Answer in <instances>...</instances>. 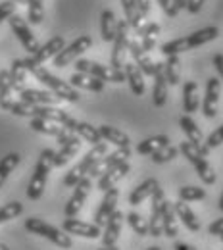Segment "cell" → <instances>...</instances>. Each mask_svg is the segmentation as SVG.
<instances>
[{"instance_id":"1","label":"cell","mask_w":223,"mask_h":250,"mask_svg":"<svg viewBox=\"0 0 223 250\" xmlns=\"http://www.w3.org/2000/svg\"><path fill=\"white\" fill-rule=\"evenodd\" d=\"M220 29L218 27H204V29H198V31L191 33L187 37H181V39H173V41H167L165 44H162V54L163 56H179L181 52H187L192 50L196 46H202L214 39H218Z\"/></svg>"},{"instance_id":"2","label":"cell","mask_w":223,"mask_h":250,"mask_svg":"<svg viewBox=\"0 0 223 250\" xmlns=\"http://www.w3.org/2000/svg\"><path fill=\"white\" fill-rule=\"evenodd\" d=\"M52 160H54V150L52 148H44L41 152V156L35 164V171H33V177L29 181V187H27V198L29 200H39L42 196L46 181H48V173L54 167Z\"/></svg>"},{"instance_id":"3","label":"cell","mask_w":223,"mask_h":250,"mask_svg":"<svg viewBox=\"0 0 223 250\" xmlns=\"http://www.w3.org/2000/svg\"><path fill=\"white\" fill-rule=\"evenodd\" d=\"M106 152H108V145H106V143L95 145V146H93L85 156L81 158V162H79L77 166H73V167L65 173V177H64L65 187H75L83 177H87V175H89V171H91V167L95 166L100 158L106 156Z\"/></svg>"},{"instance_id":"4","label":"cell","mask_w":223,"mask_h":250,"mask_svg":"<svg viewBox=\"0 0 223 250\" xmlns=\"http://www.w3.org/2000/svg\"><path fill=\"white\" fill-rule=\"evenodd\" d=\"M29 71L35 75V79H37V81H41L42 85H46V87L56 94L60 100H65V102H77V100H79V93H77V89H73L69 83L62 81L60 77L52 75L46 67L39 65V67H31Z\"/></svg>"},{"instance_id":"5","label":"cell","mask_w":223,"mask_h":250,"mask_svg":"<svg viewBox=\"0 0 223 250\" xmlns=\"http://www.w3.org/2000/svg\"><path fill=\"white\" fill-rule=\"evenodd\" d=\"M75 69L77 73H85V75H91L96 77L104 83H125V73L123 69H116L112 65H104V63L93 62V60H87V58H79L75 62Z\"/></svg>"},{"instance_id":"6","label":"cell","mask_w":223,"mask_h":250,"mask_svg":"<svg viewBox=\"0 0 223 250\" xmlns=\"http://www.w3.org/2000/svg\"><path fill=\"white\" fill-rule=\"evenodd\" d=\"M25 229L29 233H33V235H39V237L54 243L60 249H71V237L65 231L54 227V225H50V223H46V221H42V219L39 218L25 219Z\"/></svg>"},{"instance_id":"7","label":"cell","mask_w":223,"mask_h":250,"mask_svg":"<svg viewBox=\"0 0 223 250\" xmlns=\"http://www.w3.org/2000/svg\"><path fill=\"white\" fill-rule=\"evenodd\" d=\"M179 152L194 166L198 177H200L206 185H214V183H216V171H214V167L210 166V162L206 160V156H202L189 141H183V143L179 145Z\"/></svg>"},{"instance_id":"8","label":"cell","mask_w":223,"mask_h":250,"mask_svg":"<svg viewBox=\"0 0 223 250\" xmlns=\"http://www.w3.org/2000/svg\"><path fill=\"white\" fill-rule=\"evenodd\" d=\"M91 46H93V39H91L89 35L77 37L71 44L64 46V48L54 56V65H56V67H65V65H69L73 60H79V56H81L83 52H87Z\"/></svg>"},{"instance_id":"9","label":"cell","mask_w":223,"mask_h":250,"mask_svg":"<svg viewBox=\"0 0 223 250\" xmlns=\"http://www.w3.org/2000/svg\"><path fill=\"white\" fill-rule=\"evenodd\" d=\"M114 46H112V56H110V65L116 69H123L125 65V54L129 46V25L125 20H118V31L114 37Z\"/></svg>"},{"instance_id":"10","label":"cell","mask_w":223,"mask_h":250,"mask_svg":"<svg viewBox=\"0 0 223 250\" xmlns=\"http://www.w3.org/2000/svg\"><path fill=\"white\" fill-rule=\"evenodd\" d=\"M65 46V41L62 35H56V37H52L48 42H44L35 54H31L29 58H23V65H25V69L29 71L31 67H39V65H42V63L46 62V60H50V58H54L62 48Z\"/></svg>"},{"instance_id":"11","label":"cell","mask_w":223,"mask_h":250,"mask_svg":"<svg viewBox=\"0 0 223 250\" xmlns=\"http://www.w3.org/2000/svg\"><path fill=\"white\" fill-rule=\"evenodd\" d=\"M8 23H10V29L14 31V35L18 37V41L21 42V46H23L29 54H35V52L41 48L37 37L33 35V31L29 29V25H27V21H25L21 16H16V14L10 16V18H8Z\"/></svg>"},{"instance_id":"12","label":"cell","mask_w":223,"mask_h":250,"mask_svg":"<svg viewBox=\"0 0 223 250\" xmlns=\"http://www.w3.org/2000/svg\"><path fill=\"white\" fill-rule=\"evenodd\" d=\"M58 143H60V150H58V152L54 150V160H52V166L62 167V166H65V164H67L71 158L79 152V148H81V139H79L75 133L65 131L64 135L58 139Z\"/></svg>"},{"instance_id":"13","label":"cell","mask_w":223,"mask_h":250,"mask_svg":"<svg viewBox=\"0 0 223 250\" xmlns=\"http://www.w3.org/2000/svg\"><path fill=\"white\" fill-rule=\"evenodd\" d=\"M91 187H93V179H91L89 175L83 177V179L75 185V190H73L71 198H69L67 204H65V218H75V216L81 212V208H83V204L87 202V196H89V192H91Z\"/></svg>"},{"instance_id":"14","label":"cell","mask_w":223,"mask_h":250,"mask_svg":"<svg viewBox=\"0 0 223 250\" xmlns=\"http://www.w3.org/2000/svg\"><path fill=\"white\" fill-rule=\"evenodd\" d=\"M220 93H222V79L210 77L206 81V93H204V102H202V112L208 120H214L218 116Z\"/></svg>"},{"instance_id":"15","label":"cell","mask_w":223,"mask_h":250,"mask_svg":"<svg viewBox=\"0 0 223 250\" xmlns=\"http://www.w3.org/2000/svg\"><path fill=\"white\" fill-rule=\"evenodd\" d=\"M62 231L67 235H77V237H85V239H100L102 237V229L95 223H87L81 219L67 218L62 223Z\"/></svg>"},{"instance_id":"16","label":"cell","mask_w":223,"mask_h":250,"mask_svg":"<svg viewBox=\"0 0 223 250\" xmlns=\"http://www.w3.org/2000/svg\"><path fill=\"white\" fill-rule=\"evenodd\" d=\"M150 198H152V212H150V219H148V235H150V237H162V235H163V225H162V204H163V200H165L163 188L158 187Z\"/></svg>"},{"instance_id":"17","label":"cell","mask_w":223,"mask_h":250,"mask_svg":"<svg viewBox=\"0 0 223 250\" xmlns=\"http://www.w3.org/2000/svg\"><path fill=\"white\" fill-rule=\"evenodd\" d=\"M127 52L133 56V62H135V65L142 71V75H154L156 62L150 58L148 52L142 50V46H141V42H139L137 39H131V41H129Z\"/></svg>"},{"instance_id":"18","label":"cell","mask_w":223,"mask_h":250,"mask_svg":"<svg viewBox=\"0 0 223 250\" xmlns=\"http://www.w3.org/2000/svg\"><path fill=\"white\" fill-rule=\"evenodd\" d=\"M118 198H120V188L112 187L108 188L100 200V206L95 214V225L102 227V223H106V219L112 216V212L116 210V204H118Z\"/></svg>"},{"instance_id":"19","label":"cell","mask_w":223,"mask_h":250,"mask_svg":"<svg viewBox=\"0 0 223 250\" xmlns=\"http://www.w3.org/2000/svg\"><path fill=\"white\" fill-rule=\"evenodd\" d=\"M179 125H181V129H183V133L187 135V139H189V143H191L192 146L202 154V156H206L208 154V150L204 148V137H202V131H200V127L196 125V122L192 120L191 116H181L179 118Z\"/></svg>"},{"instance_id":"20","label":"cell","mask_w":223,"mask_h":250,"mask_svg":"<svg viewBox=\"0 0 223 250\" xmlns=\"http://www.w3.org/2000/svg\"><path fill=\"white\" fill-rule=\"evenodd\" d=\"M123 221H125V216L120 210H114L112 216L106 219V229L102 233V245L104 247H110V245H116L118 243V237L122 233Z\"/></svg>"},{"instance_id":"21","label":"cell","mask_w":223,"mask_h":250,"mask_svg":"<svg viewBox=\"0 0 223 250\" xmlns=\"http://www.w3.org/2000/svg\"><path fill=\"white\" fill-rule=\"evenodd\" d=\"M129 169H131L129 160H127V162L118 164V166H114V167H110L106 173H102V175L98 177V190H100V192H106L108 188L116 187V183L127 175Z\"/></svg>"},{"instance_id":"22","label":"cell","mask_w":223,"mask_h":250,"mask_svg":"<svg viewBox=\"0 0 223 250\" xmlns=\"http://www.w3.org/2000/svg\"><path fill=\"white\" fill-rule=\"evenodd\" d=\"M20 100L29 104V106H52V104H58L60 98L54 93H48V91H37V89H23L20 93Z\"/></svg>"},{"instance_id":"23","label":"cell","mask_w":223,"mask_h":250,"mask_svg":"<svg viewBox=\"0 0 223 250\" xmlns=\"http://www.w3.org/2000/svg\"><path fill=\"white\" fill-rule=\"evenodd\" d=\"M33 118H41V120L58 124L62 125V127L71 120V116L65 110L54 108V106H33Z\"/></svg>"},{"instance_id":"24","label":"cell","mask_w":223,"mask_h":250,"mask_svg":"<svg viewBox=\"0 0 223 250\" xmlns=\"http://www.w3.org/2000/svg\"><path fill=\"white\" fill-rule=\"evenodd\" d=\"M154 104L162 108L165 102H167V79H165V73H163V62H156V69H154Z\"/></svg>"},{"instance_id":"25","label":"cell","mask_w":223,"mask_h":250,"mask_svg":"<svg viewBox=\"0 0 223 250\" xmlns=\"http://www.w3.org/2000/svg\"><path fill=\"white\" fill-rule=\"evenodd\" d=\"M98 133H100L102 141L112 143V145H116L118 148H129V146H131V139H129V135L127 133H123L122 129H118V127H112V125H100V127H98Z\"/></svg>"},{"instance_id":"26","label":"cell","mask_w":223,"mask_h":250,"mask_svg":"<svg viewBox=\"0 0 223 250\" xmlns=\"http://www.w3.org/2000/svg\"><path fill=\"white\" fill-rule=\"evenodd\" d=\"M123 73H125V81L129 83V89L135 96H142L144 94V75L142 71L135 65V62H129L123 65Z\"/></svg>"},{"instance_id":"27","label":"cell","mask_w":223,"mask_h":250,"mask_svg":"<svg viewBox=\"0 0 223 250\" xmlns=\"http://www.w3.org/2000/svg\"><path fill=\"white\" fill-rule=\"evenodd\" d=\"M158 187H160L158 181H156L154 177H148L146 181H142L139 187L131 190V194H129V204H131V206H139V204H142L146 198H150V196L154 194V190H156Z\"/></svg>"},{"instance_id":"28","label":"cell","mask_w":223,"mask_h":250,"mask_svg":"<svg viewBox=\"0 0 223 250\" xmlns=\"http://www.w3.org/2000/svg\"><path fill=\"white\" fill-rule=\"evenodd\" d=\"M69 85L73 89H85V91H91V93H102L106 83L96 79V77L85 75V73H73L69 77Z\"/></svg>"},{"instance_id":"29","label":"cell","mask_w":223,"mask_h":250,"mask_svg":"<svg viewBox=\"0 0 223 250\" xmlns=\"http://www.w3.org/2000/svg\"><path fill=\"white\" fill-rule=\"evenodd\" d=\"M173 212L177 214V218L183 221V225H185L189 231H192V233L200 231V221H198V218H196V214L189 208L187 202H183V200L173 202Z\"/></svg>"},{"instance_id":"30","label":"cell","mask_w":223,"mask_h":250,"mask_svg":"<svg viewBox=\"0 0 223 250\" xmlns=\"http://www.w3.org/2000/svg\"><path fill=\"white\" fill-rule=\"evenodd\" d=\"M162 225H163V235L169 239H175L179 235V227L175 221V212H173V204L165 198L162 204Z\"/></svg>"},{"instance_id":"31","label":"cell","mask_w":223,"mask_h":250,"mask_svg":"<svg viewBox=\"0 0 223 250\" xmlns=\"http://www.w3.org/2000/svg\"><path fill=\"white\" fill-rule=\"evenodd\" d=\"M200 106V98H198V85L196 81H187L183 85V110L187 116H192Z\"/></svg>"},{"instance_id":"32","label":"cell","mask_w":223,"mask_h":250,"mask_svg":"<svg viewBox=\"0 0 223 250\" xmlns=\"http://www.w3.org/2000/svg\"><path fill=\"white\" fill-rule=\"evenodd\" d=\"M116 31H118V20H116L114 12L104 10L100 14V37H102V41L112 42L114 37H116Z\"/></svg>"},{"instance_id":"33","label":"cell","mask_w":223,"mask_h":250,"mask_svg":"<svg viewBox=\"0 0 223 250\" xmlns=\"http://www.w3.org/2000/svg\"><path fill=\"white\" fill-rule=\"evenodd\" d=\"M167 145H169V137H167V135H154V137L144 139L142 143H139L137 152L142 154V156H152L156 150L167 146Z\"/></svg>"},{"instance_id":"34","label":"cell","mask_w":223,"mask_h":250,"mask_svg":"<svg viewBox=\"0 0 223 250\" xmlns=\"http://www.w3.org/2000/svg\"><path fill=\"white\" fill-rule=\"evenodd\" d=\"M137 35L141 37V46L144 52H150L154 46H156V39L160 35V25L158 23H144Z\"/></svg>"},{"instance_id":"35","label":"cell","mask_w":223,"mask_h":250,"mask_svg":"<svg viewBox=\"0 0 223 250\" xmlns=\"http://www.w3.org/2000/svg\"><path fill=\"white\" fill-rule=\"evenodd\" d=\"M25 77H27V69L23 65V60H14L10 67V81H12V91L20 94L25 89Z\"/></svg>"},{"instance_id":"36","label":"cell","mask_w":223,"mask_h":250,"mask_svg":"<svg viewBox=\"0 0 223 250\" xmlns=\"http://www.w3.org/2000/svg\"><path fill=\"white\" fill-rule=\"evenodd\" d=\"M122 4H123L127 25L133 27L135 31H139L142 27V16H141V10H139V2L137 0H122Z\"/></svg>"},{"instance_id":"37","label":"cell","mask_w":223,"mask_h":250,"mask_svg":"<svg viewBox=\"0 0 223 250\" xmlns=\"http://www.w3.org/2000/svg\"><path fill=\"white\" fill-rule=\"evenodd\" d=\"M73 133L83 141H87V143H91L93 146L95 145H100V143H104L102 141V137H100V133H98V127H93L91 124H87V122H77L75 125V129H73Z\"/></svg>"},{"instance_id":"38","label":"cell","mask_w":223,"mask_h":250,"mask_svg":"<svg viewBox=\"0 0 223 250\" xmlns=\"http://www.w3.org/2000/svg\"><path fill=\"white\" fill-rule=\"evenodd\" d=\"M31 129L37 133H42V135H50V137H56L60 139L65 133V129L62 125L52 124V122H46V120H41V118H31Z\"/></svg>"},{"instance_id":"39","label":"cell","mask_w":223,"mask_h":250,"mask_svg":"<svg viewBox=\"0 0 223 250\" xmlns=\"http://www.w3.org/2000/svg\"><path fill=\"white\" fill-rule=\"evenodd\" d=\"M0 108L6 112H12L14 116H20V118H33V106L21 102V100H12V98L0 100Z\"/></svg>"},{"instance_id":"40","label":"cell","mask_w":223,"mask_h":250,"mask_svg":"<svg viewBox=\"0 0 223 250\" xmlns=\"http://www.w3.org/2000/svg\"><path fill=\"white\" fill-rule=\"evenodd\" d=\"M163 73L169 85H179L181 79V62L179 56H167V60L163 62Z\"/></svg>"},{"instance_id":"41","label":"cell","mask_w":223,"mask_h":250,"mask_svg":"<svg viewBox=\"0 0 223 250\" xmlns=\"http://www.w3.org/2000/svg\"><path fill=\"white\" fill-rule=\"evenodd\" d=\"M20 160H21V156L18 152H10V154H6V156L0 160V187L6 183V179L10 177V173L20 166Z\"/></svg>"},{"instance_id":"42","label":"cell","mask_w":223,"mask_h":250,"mask_svg":"<svg viewBox=\"0 0 223 250\" xmlns=\"http://www.w3.org/2000/svg\"><path fill=\"white\" fill-rule=\"evenodd\" d=\"M27 4V20L33 25L42 23L44 20V2L42 0H25Z\"/></svg>"},{"instance_id":"43","label":"cell","mask_w":223,"mask_h":250,"mask_svg":"<svg viewBox=\"0 0 223 250\" xmlns=\"http://www.w3.org/2000/svg\"><path fill=\"white\" fill-rule=\"evenodd\" d=\"M125 219H127L129 227H131L137 235H141V237H146V235H148V221L142 218L141 214H137V212H129Z\"/></svg>"},{"instance_id":"44","label":"cell","mask_w":223,"mask_h":250,"mask_svg":"<svg viewBox=\"0 0 223 250\" xmlns=\"http://www.w3.org/2000/svg\"><path fill=\"white\" fill-rule=\"evenodd\" d=\"M21 212H23V204L18 202V200L4 204V206L0 208V223H6V221H10V219L18 218Z\"/></svg>"},{"instance_id":"45","label":"cell","mask_w":223,"mask_h":250,"mask_svg":"<svg viewBox=\"0 0 223 250\" xmlns=\"http://www.w3.org/2000/svg\"><path fill=\"white\" fill-rule=\"evenodd\" d=\"M179 200L183 202H192V200H204L206 198V190L200 187H192V185H187V187L179 188Z\"/></svg>"},{"instance_id":"46","label":"cell","mask_w":223,"mask_h":250,"mask_svg":"<svg viewBox=\"0 0 223 250\" xmlns=\"http://www.w3.org/2000/svg\"><path fill=\"white\" fill-rule=\"evenodd\" d=\"M177 154H179V148H177V146L167 145V146L160 148V150H156V152L152 154V162H154V164H165V162L175 160Z\"/></svg>"},{"instance_id":"47","label":"cell","mask_w":223,"mask_h":250,"mask_svg":"<svg viewBox=\"0 0 223 250\" xmlns=\"http://www.w3.org/2000/svg\"><path fill=\"white\" fill-rule=\"evenodd\" d=\"M222 143H223V125H220L216 131H212V133L208 135V139L204 141V148L210 152L212 148H218Z\"/></svg>"},{"instance_id":"48","label":"cell","mask_w":223,"mask_h":250,"mask_svg":"<svg viewBox=\"0 0 223 250\" xmlns=\"http://www.w3.org/2000/svg\"><path fill=\"white\" fill-rule=\"evenodd\" d=\"M10 93H12L10 71L2 69V71H0V100H6V98H10Z\"/></svg>"},{"instance_id":"49","label":"cell","mask_w":223,"mask_h":250,"mask_svg":"<svg viewBox=\"0 0 223 250\" xmlns=\"http://www.w3.org/2000/svg\"><path fill=\"white\" fill-rule=\"evenodd\" d=\"M14 12H16V2L4 0V2L0 4V23H2L4 20H8L10 16H14Z\"/></svg>"},{"instance_id":"50","label":"cell","mask_w":223,"mask_h":250,"mask_svg":"<svg viewBox=\"0 0 223 250\" xmlns=\"http://www.w3.org/2000/svg\"><path fill=\"white\" fill-rule=\"evenodd\" d=\"M160 4V8L163 10V14L165 16H169V18H175L179 12H177V8L173 6V0H156Z\"/></svg>"},{"instance_id":"51","label":"cell","mask_w":223,"mask_h":250,"mask_svg":"<svg viewBox=\"0 0 223 250\" xmlns=\"http://www.w3.org/2000/svg\"><path fill=\"white\" fill-rule=\"evenodd\" d=\"M208 235H223V218L216 219L214 223H210L208 225Z\"/></svg>"},{"instance_id":"52","label":"cell","mask_w":223,"mask_h":250,"mask_svg":"<svg viewBox=\"0 0 223 250\" xmlns=\"http://www.w3.org/2000/svg\"><path fill=\"white\" fill-rule=\"evenodd\" d=\"M202 4H204V0H187V10L191 14H198L202 10Z\"/></svg>"},{"instance_id":"53","label":"cell","mask_w":223,"mask_h":250,"mask_svg":"<svg viewBox=\"0 0 223 250\" xmlns=\"http://www.w3.org/2000/svg\"><path fill=\"white\" fill-rule=\"evenodd\" d=\"M139 2V10H141V16H142V20L150 14V0H137Z\"/></svg>"},{"instance_id":"54","label":"cell","mask_w":223,"mask_h":250,"mask_svg":"<svg viewBox=\"0 0 223 250\" xmlns=\"http://www.w3.org/2000/svg\"><path fill=\"white\" fill-rule=\"evenodd\" d=\"M214 65H216V69H218V73H220V77H222L223 81V54H216L214 56Z\"/></svg>"},{"instance_id":"55","label":"cell","mask_w":223,"mask_h":250,"mask_svg":"<svg viewBox=\"0 0 223 250\" xmlns=\"http://www.w3.org/2000/svg\"><path fill=\"white\" fill-rule=\"evenodd\" d=\"M173 250H198L191 247V245H187V243H181V241H175L173 243Z\"/></svg>"},{"instance_id":"56","label":"cell","mask_w":223,"mask_h":250,"mask_svg":"<svg viewBox=\"0 0 223 250\" xmlns=\"http://www.w3.org/2000/svg\"><path fill=\"white\" fill-rule=\"evenodd\" d=\"M173 6H175V8H177V12H179V10L187 8V0H173Z\"/></svg>"},{"instance_id":"57","label":"cell","mask_w":223,"mask_h":250,"mask_svg":"<svg viewBox=\"0 0 223 250\" xmlns=\"http://www.w3.org/2000/svg\"><path fill=\"white\" fill-rule=\"evenodd\" d=\"M96 250H120V247H118V245H110V247H104V245H102L100 249H96Z\"/></svg>"},{"instance_id":"58","label":"cell","mask_w":223,"mask_h":250,"mask_svg":"<svg viewBox=\"0 0 223 250\" xmlns=\"http://www.w3.org/2000/svg\"><path fill=\"white\" fill-rule=\"evenodd\" d=\"M220 210L223 212V192H222V196H220Z\"/></svg>"},{"instance_id":"59","label":"cell","mask_w":223,"mask_h":250,"mask_svg":"<svg viewBox=\"0 0 223 250\" xmlns=\"http://www.w3.org/2000/svg\"><path fill=\"white\" fill-rule=\"evenodd\" d=\"M146 250H162V249H160V247H156V245H154V247H148V249H146Z\"/></svg>"},{"instance_id":"60","label":"cell","mask_w":223,"mask_h":250,"mask_svg":"<svg viewBox=\"0 0 223 250\" xmlns=\"http://www.w3.org/2000/svg\"><path fill=\"white\" fill-rule=\"evenodd\" d=\"M0 250H10V249H8L6 245H2V243H0Z\"/></svg>"},{"instance_id":"61","label":"cell","mask_w":223,"mask_h":250,"mask_svg":"<svg viewBox=\"0 0 223 250\" xmlns=\"http://www.w3.org/2000/svg\"><path fill=\"white\" fill-rule=\"evenodd\" d=\"M12 2H25V0H12Z\"/></svg>"},{"instance_id":"62","label":"cell","mask_w":223,"mask_h":250,"mask_svg":"<svg viewBox=\"0 0 223 250\" xmlns=\"http://www.w3.org/2000/svg\"><path fill=\"white\" fill-rule=\"evenodd\" d=\"M220 239H222V241H223V235H220Z\"/></svg>"}]
</instances>
